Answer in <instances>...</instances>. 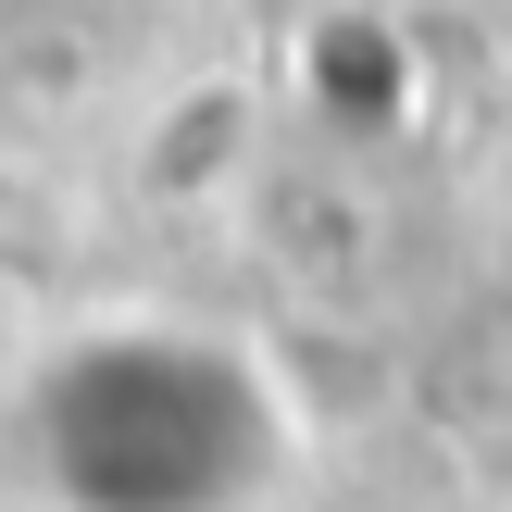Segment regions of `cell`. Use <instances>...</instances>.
Here are the masks:
<instances>
[{
    "label": "cell",
    "instance_id": "obj_1",
    "mask_svg": "<svg viewBox=\"0 0 512 512\" xmlns=\"http://www.w3.org/2000/svg\"><path fill=\"white\" fill-rule=\"evenodd\" d=\"M0 450L38 512H263L300 425L225 325L100 313L0 388Z\"/></svg>",
    "mask_w": 512,
    "mask_h": 512
}]
</instances>
